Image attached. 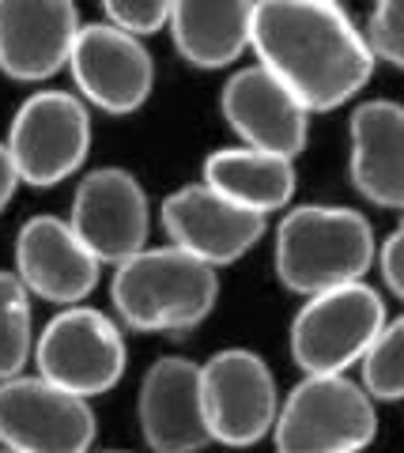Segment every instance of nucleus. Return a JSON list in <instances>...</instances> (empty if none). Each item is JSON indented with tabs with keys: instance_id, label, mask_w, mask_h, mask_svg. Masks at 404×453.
Listing matches in <instances>:
<instances>
[{
	"instance_id": "f257e3e1",
	"label": "nucleus",
	"mask_w": 404,
	"mask_h": 453,
	"mask_svg": "<svg viewBox=\"0 0 404 453\" xmlns=\"http://www.w3.org/2000/svg\"><path fill=\"white\" fill-rule=\"evenodd\" d=\"M249 50L310 113L347 106L378 65L367 31L340 0H257Z\"/></svg>"
},
{
	"instance_id": "f03ea898",
	"label": "nucleus",
	"mask_w": 404,
	"mask_h": 453,
	"mask_svg": "<svg viewBox=\"0 0 404 453\" xmlns=\"http://www.w3.org/2000/svg\"><path fill=\"white\" fill-rule=\"evenodd\" d=\"M110 303L121 325L136 333L182 336L212 318L219 303V273L182 246H144L114 265Z\"/></svg>"
},
{
	"instance_id": "7ed1b4c3",
	"label": "nucleus",
	"mask_w": 404,
	"mask_h": 453,
	"mask_svg": "<svg viewBox=\"0 0 404 453\" xmlns=\"http://www.w3.org/2000/svg\"><path fill=\"white\" fill-rule=\"evenodd\" d=\"M378 246L363 211L340 204L291 208L276 226V280L291 295H317L325 288L363 280Z\"/></svg>"
},
{
	"instance_id": "20e7f679",
	"label": "nucleus",
	"mask_w": 404,
	"mask_h": 453,
	"mask_svg": "<svg viewBox=\"0 0 404 453\" xmlns=\"http://www.w3.org/2000/svg\"><path fill=\"white\" fill-rule=\"evenodd\" d=\"M378 434V408L363 381L306 374L280 404L272 442L280 453H359Z\"/></svg>"
},
{
	"instance_id": "39448f33",
	"label": "nucleus",
	"mask_w": 404,
	"mask_h": 453,
	"mask_svg": "<svg viewBox=\"0 0 404 453\" xmlns=\"http://www.w3.org/2000/svg\"><path fill=\"white\" fill-rule=\"evenodd\" d=\"M385 303L367 280L306 295L291 321V359L302 374H344L363 363L385 325Z\"/></svg>"
},
{
	"instance_id": "423d86ee",
	"label": "nucleus",
	"mask_w": 404,
	"mask_h": 453,
	"mask_svg": "<svg viewBox=\"0 0 404 453\" xmlns=\"http://www.w3.org/2000/svg\"><path fill=\"white\" fill-rule=\"evenodd\" d=\"M99 419L88 396L42 374L0 381V446L11 453H83L95 446Z\"/></svg>"
},
{
	"instance_id": "0eeeda50",
	"label": "nucleus",
	"mask_w": 404,
	"mask_h": 453,
	"mask_svg": "<svg viewBox=\"0 0 404 453\" xmlns=\"http://www.w3.org/2000/svg\"><path fill=\"white\" fill-rule=\"evenodd\" d=\"M8 151L19 181L34 189L61 186L88 163L91 113L88 103L68 91H38L16 110L8 129Z\"/></svg>"
},
{
	"instance_id": "6e6552de",
	"label": "nucleus",
	"mask_w": 404,
	"mask_h": 453,
	"mask_svg": "<svg viewBox=\"0 0 404 453\" xmlns=\"http://www.w3.org/2000/svg\"><path fill=\"white\" fill-rule=\"evenodd\" d=\"M34 366L42 378L57 381L80 396H103L121 381L129 348L114 318L91 306H68L34 340Z\"/></svg>"
},
{
	"instance_id": "1a4fd4ad",
	"label": "nucleus",
	"mask_w": 404,
	"mask_h": 453,
	"mask_svg": "<svg viewBox=\"0 0 404 453\" xmlns=\"http://www.w3.org/2000/svg\"><path fill=\"white\" fill-rule=\"evenodd\" d=\"M204 412L212 427V442L231 449H249L269 438L280 416L276 378L257 351L223 348L201 366Z\"/></svg>"
},
{
	"instance_id": "9d476101",
	"label": "nucleus",
	"mask_w": 404,
	"mask_h": 453,
	"mask_svg": "<svg viewBox=\"0 0 404 453\" xmlns=\"http://www.w3.org/2000/svg\"><path fill=\"white\" fill-rule=\"evenodd\" d=\"M68 73L83 103L118 118L136 113L156 91V57L148 53L141 35L110 19L80 27Z\"/></svg>"
},
{
	"instance_id": "9b49d317",
	"label": "nucleus",
	"mask_w": 404,
	"mask_h": 453,
	"mask_svg": "<svg viewBox=\"0 0 404 453\" xmlns=\"http://www.w3.org/2000/svg\"><path fill=\"white\" fill-rule=\"evenodd\" d=\"M159 223L174 246L197 253L216 268L242 261L269 231V216L223 196L208 181L174 189L159 208Z\"/></svg>"
},
{
	"instance_id": "f8f14e48",
	"label": "nucleus",
	"mask_w": 404,
	"mask_h": 453,
	"mask_svg": "<svg viewBox=\"0 0 404 453\" xmlns=\"http://www.w3.org/2000/svg\"><path fill=\"white\" fill-rule=\"evenodd\" d=\"M68 223L76 226V234L91 246V253L103 265H121L148 246V193L129 170L99 166L91 174H83V181L76 186Z\"/></svg>"
},
{
	"instance_id": "ddd939ff",
	"label": "nucleus",
	"mask_w": 404,
	"mask_h": 453,
	"mask_svg": "<svg viewBox=\"0 0 404 453\" xmlns=\"http://www.w3.org/2000/svg\"><path fill=\"white\" fill-rule=\"evenodd\" d=\"M219 110L231 133L249 148L299 159L310 140V110L261 61L231 73V80L223 83Z\"/></svg>"
},
{
	"instance_id": "4468645a",
	"label": "nucleus",
	"mask_w": 404,
	"mask_h": 453,
	"mask_svg": "<svg viewBox=\"0 0 404 453\" xmlns=\"http://www.w3.org/2000/svg\"><path fill=\"white\" fill-rule=\"evenodd\" d=\"M136 419L148 449L197 453L212 446V427L204 412L201 363L182 356H163L148 366L136 393Z\"/></svg>"
},
{
	"instance_id": "2eb2a0df",
	"label": "nucleus",
	"mask_w": 404,
	"mask_h": 453,
	"mask_svg": "<svg viewBox=\"0 0 404 453\" xmlns=\"http://www.w3.org/2000/svg\"><path fill=\"white\" fill-rule=\"evenodd\" d=\"M80 27L76 0H0V73L19 83L57 76Z\"/></svg>"
},
{
	"instance_id": "dca6fc26",
	"label": "nucleus",
	"mask_w": 404,
	"mask_h": 453,
	"mask_svg": "<svg viewBox=\"0 0 404 453\" xmlns=\"http://www.w3.org/2000/svg\"><path fill=\"white\" fill-rule=\"evenodd\" d=\"M103 261L61 216H34L16 234V276L46 303L72 306L99 283Z\"/></svg>"
},
{
	"instance_id": "f3484780",
	"label": "nucleus",
	"mask_w": 404,
	"mask_h": 453,
	"mask_svg": "<svg viewBox=\"0 0 404 453\" xmlns=\"http://www.w3.org/2000/svg\"><path fill=\"white\" fill-rule=\"evenodd\" d=\"M352 159L347 178L359 196L378 208H404V106L374 98L352 110L347 121Z\"/></svg>"
},
{
	"instance_id": "a211bd4d",
	"label": "nucleus",
	"mask_w": 404,
	"mask_h": 453,
	"mask_svg": "<svg viewBox=\"0 0 404 453\" xmlns=\"http://www.w3.org/2000/svg\"><path fill=\"white\" fill-rule=\"evenodd\" d=\"M257 0H174L171 38L182 61L204 73L234 65L254 42Z\"/></svg>"
},
{
	"instance_id": "6ab92c4d",
	"label": "nucleus",
	"mask_w": 404,
	"mask_h": 453,
	"mask_svg": "<svg viewBox=\"0 0 404 453\" xmlns=\"http://www.w3.org/2000/svg\"><path fill=\"white\" fill-rule=\"evenodd\" d=\"M212 189H219L223 196L239 201L246 208L261 211V216H272L291 204L299 186L295 174V159L276 151H261V148H219L204 159V178Z\"/></svg>"
},
{
	"instance_id": "aec40b11",
	"label": "nucleus",
	"mask_w": 404,
	"mask_h": 453,
	"mask_svg": "<svg viewBox=\"0 0 404 453\" xmlns=\"http://www.w3.org/2000/svg\"><path fill=\"white\" fill-rule=\"evenodd\" d=\"M34 356L31 291L16 273L0 268V381L23 374Z\"/></svg>"
},
{
	"instance_id": "412c9836",
	"label": "nucleus",
	"mask_w": 404,
	"mask_h": 453,
	"mask_svg": "<svg viewBox=\"0 0 404 453\" xmlns=\"http://www.w3.org/2000/svg\"><path fill=\"white\" fill-rule=\"evenodd\" d=\"M359 366L374 401H404V314L382 325L378 340Z\"/></svg>"
},
{
	"instance_id": "4be33fe9",
	"label": "nucleus",
	"mask_w": 404,
	"mask_h": 453,
	"mask_svg": "<svg viewBox=\"0 0 404 453\" xmlns=\"http://www.w3.org/2000/svg\"><path fill=\"white\" fill-rule=\"evenodd\" d=\"M363 31L378 61L404 68V0H374Z\"/></svg>"
},
{
	"instance_id": "5701e85b",
	"label": "nucleus",
	"mask_w": 404,
	"mask_h": 453,
	"mask_svg": "<svg viewBox=\"0 0 404 453\" xmlns=\"http://www.w3.org/2000/svg\"><path fill=\"white\" fill-rule=\"evenodd\" d=\"M171 4L174 0H103V12L110 23L125 27L133 35H156L171 19Z\"/></svg>"
},
{
	"instance_id": "b1692460",
	"label": "nucleus",
	"mask_w": 404,
	"mask_h": 453,
	"mask_svg": "<svg viewBox=\"0 0 404 453\" xmlns=\"http://www.w3.org/2000/svg\"><path fill=\"white\" fill-rule=\"evenodd\" d=\"M378 265H382L385 288L393 291L397 299H404V208H400L397 231L385 238V246H382V253H378Z\"/></svg>"
},
{
	"instance_id": "393cba45",
	"label": "nucleus",
	"mask_w": 404,
	"mask_h": 453,
	"mask_svg": "<svg viewBox=\"0 0 404 453\" xmlns=\"http://www.w3.org/2000/svg\"><path fill=\"white\" fill-rule=\"evenodd\" d=\"M16 189H19V170H16V163H11L8 144L0 140V211H4V208L11 204V196H16Z\"/></svg>"
}]
</instances>
